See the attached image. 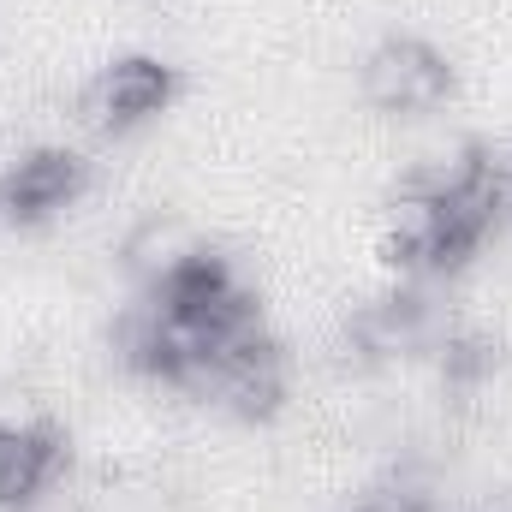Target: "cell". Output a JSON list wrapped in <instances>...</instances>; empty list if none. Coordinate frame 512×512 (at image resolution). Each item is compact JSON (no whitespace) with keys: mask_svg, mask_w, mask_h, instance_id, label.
Instances as JSON below:
<instances>
[{"mask_svg":"<svg viewBox=\"0 0 512 512\" xmlns=\"http://www.w3.org/2000/svg\"><path fill=\"white\" fill-rule=\"evenodd\" d=\"M256 328H268V310L239 262L191 239L173 262L137 280V298L114 322V352L131 376L197 399L209 370Z\"/></svg>","mask_w":512,"mask_h":512,"instance_id":"1","label":"cell"},{"mask_svg":"<svg viewBox=\"0 0 512 512\" xmlns=\"http://www.w3.org/2000/svg\"><path fill=\"white\" fill-rule=\"evenodd\" d=\"M507 167L489 143H459L453 155L411 167L387 203V262L411 280H447L471 268L507 215Z\"/></svg>","mask_w":512,"mask_h":512,"instance_id":"2","label":"cell"},{"mask_svg":"<svg viewBox=\"0 0 512 512\" xmlns=\"http://www.w3.org/2000/svg\"><path fill=\"white\" fill-rule=\"evenodd\" d=\"M358 96L387 114V120H423V114H441L453 96H459V66L447 48H435L429 36H411V30H393L382 36L364 66H358Z\"/></svg>","mask_w":512,"mask_h":512,"instance_id":"3","label":"cell"},{"mask_svg":"<svg viewBox=\"0 0 512 512\" xmlns=\"http://www.w3.org/2000/svg\"><path fill=\"white\" fill-rule=\"evenodd\" d=\"M173 102H179V66L173 60H161V54H120V60H108L84 84L78 114H84V126L108 131V137H126V131H143L149 120H161Z\"/></svg>","mask_w":512,"mask_h":512,"instance_id":"4","label":"cell"},{"mask_svg":"<svg viewBox=\"0 0 512 512\" xmlns=\"http://www.w3.org/2000/svg\"><path fill=\"white\" fill-rule=\"evenodd\" d=\"M84 191H90V161L72 143H36L0 167V215L6 227H24V233L78 209Z\"/></svg>","mask_w":512,"mask_h":512,"instance_id":"5","label":"cell"},{"mask_svg":"<svg viewBox=\"0 0 512 512\" xmlns=\"http://www.w3.org/2000/svg\"><path fill=\"white\" fill-rule=\"evenodd\" d=\"M72 471V429L54 417H0V512H30Z\"/></svg>","mask_w":512,"mask_h":512,"instance_id":"6","label":"cell"},{"mask_svg":"<svg viewBox=\"0 0 512 512\" xmlns=\"http://www.w3.org/2000/svg\"><path fill=\"white\" fill-rule=\"evenodd\" d=\"M435 340H441V322H435V304L423 286H393L346 316V358L352 364H387V358L423 352Z\"/></svg>","mask_w":512,"mask_h":512,"instance_id":"7","label":"cell"},{"mask_svg":"<svg viewBox=\"0 0 512 512\" xmlns=\"http://www.w3.org/2000/svg\"><path fill=\"white\" fill-rule=\"evenodd\" d=\"M429 352H435V364H441V382L465 387V393L489 382V370H495V358H501L483 334H465V328H441V340H435Z\"/></svg>","mask_w":512,"mask_h":512,"instance_id":"8","label":"cell"},{"mask_svg":"<svg viewBox=\"0 0 512 512\" xmlns=\"http://www.w3.org/2000/svg\"><path fill=\"white\" fill-rule=\"evenodd\" d=\"M352 512H435V495L417 477H382L352 501Z\"/></svg>","mask_w":512,"mask_h":512,"instance_id":"9","label":"cell"},{"mask_svg":"<svg viewBox=\"0 0 512 512\" xmlns=\"http://www.w3.org/2000/svg\"><path fill=\"white\" fill-rule=\"evenodd\" d=\"M0 227H6V215H0Z\"/></svg>","mask_w":512,"mask_h":512,"instance_id":"10","label":"cell"}]
</instances>
